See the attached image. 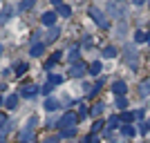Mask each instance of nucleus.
<instances>
[{
	"label": "nucleus",
	"instance_id": "1",
	"mask_svg": "<svg viewBox=\"0 0 150 143\" xmlns=\"http://www.w3.org/2000/svg\"><path fill=\"white\" fill-rule=\"evenodd\" d=\"M88 16H92L94 23H96L101 29H108V27H110V23H108V18L103 16V11H101V9H96V7H90V9H88Z\"/></svg>",
	"mask_w": 150,
	"mask_h": 143
},
{
	"label": "nucleus",
	"instance_id": "2",
	"mask_svg": "<svg viewBox=\"0 0 150 143\" xmlns=\"http://www.w3.org/2000/svg\"><path fill=\"white\" fill-rule=\"evenodd\" d=\"M76 121H79V116L74 112H65L61 116V121H58V128H74Z\"/></svg>",
	"mask_w": 150,
	"mask_h": 143
},
{
	"label": "nucleus",
	"instance_id": "3",
	"mask_svg": "<svg viewBox=\"0 0 150 143\" xmlns=\"http://www.w3.org/2000/svg\"><path fill=\"white\" fill-rule=\"evenodd\" d=\"M34 125H36V118H29V121H27V128L20 132V141L23 143H27V141L34 139Z\"/></svg>",
	"mask_w": 150,
	"mask_h": 143
},
{
	"label": "nucleus",
	"instance_id": "4",
	"mask_svg": "<svg viewBox=\"0 0 150 143\" xmlns=\"http://www.w3.org/2000/svg\"><path fill=\"white\" fill-rule=\"evenodd\" d=\"M108 11L112 13L114 18H123V16H125V7L119 5V0H112V2L108 5Z\"/></svg>",
	"mask_w": 150,
	"mask_h": 143
},
{
	"label": "nucleus",
	"instance_id": "5",
	"mask_svg": "<svg viewBox=\"0 0 150 143\" xmlns=\"http://www.w3.org/2000/svg\"><path fill=\"white\" fill-rule=\"evenodd\" d=\"M56 16H58L56 11H45L43 16H40V23H43V25H47V27H54V23H56Z\"/></svg>",
	"mask_w": 150,
	"mask_h": 143
},
{
	"label": "nucleus",
	"instance_id": "6",
	"mask_svg": "<svg viewBox=\"0 0 150 143\" xmlns=\"http://www.w3.org/2000/svg\"><path fill=\"white\" fill-rule=\"evenodd\" d=\"M125 89H128V85H125L123 81H114V83H112V92L117 94V96H123Z\"/></svg>",
	"mask_w": 150,
	"mask_h": 143
},
{
	"label": "nucleus",
	"instance_id": "7",
	"mask_svg": "<svg viewBox=\"0 0 150 143\" xmlns=\"http://www.w3.org/2000/svg\"><path fill=\"white\" fill-rule=\"evenodd\" d=\"M69 74L76 76V78H79V76H83V74H85V65H83V63H74V65L69 67Z\"/></svg>",
	"mask_w": 150,
	"mask_h": 143
},
{
	"label": "nucleus",
	"instance_id": "8",
	"mask_svg": "<svg viewBox=\"0 0 150 143\" xmlns=\"http://www.w3.org/2000/svg\"><path fill=\"white\" fill-rule=\"evenodd\" d=\"M56 13H58V16H63V18H69V16H72V7L61 2V5L56 7Z\"/></svg>",
	"mask_w": 150,
	"mask_h": 143
},
{
	"label": "nucleus",
	"instance_id": "9",
	"mask_svg": "<svg viewBox=\"0 0 150 143\" xmlns=\"http://www.w3.org/2000/svg\"><path fill=\"white\" fill-rule=\"evenodd\" d=\"M125 58H128V63H130V67H137V54H134V49H132V47H128V49H125Z\"/></svg>",
	"mask_w": 150,
	"mask_h": 143
},
{
	"label": "nucleus",
	"instance_id": "10",
	"mask_svg": "<svg viewBox=\"0 0 150 143\" xmlns=\"http://www.w3.org/2000/svg\"><path fill=\"white\" fill-rule=\"evenodd\" d=\"M139 96H150V78H146V81L139 85Z\"/></svg>",
	"mask_w": 150,
	"mask_h": 143
},
{
	"label": "nucleus",
	"instance_id": "11",
	"mask_svg": "<svg viewBox=\"0 0 150 143\" xmlns=\"http://www.w3.org/2000/svg\"><path fill=\"white\" fill-rule=\"evenodd\" d=\"M148 40H150V34L137 29V34H134V43H148Z\"/></svg>",
	"mask_w": 150,
	"mask_h": 143
},
{
	"label": "nucleus",
	"instance_id": "12",
	"mask_svg": "<svg viewBox=\"0 0 150 143\" xmlns=\"http://www.w3.org/2000/svg\"><path fill=\"white\" fill-rule=\"evenodd\" d=\"M45 110H47V112H56L58 110V101L56 99H47L45 101Z\"/></svg>",
	"mask_w": 150,
	"mask_h": 143
},
{
	"label": "nucleus",
	"instance_id": "13",
	"mask_svg": "<svg viewBox=\"0 0 150 143\" xmlns=\"http://www.w3.org/2000/svg\"><path fill=\"white\" fill-rule=\"evenodd\" d=\"M5 105L9 107V110H16V105H18V96H16V94H11V96H7Z\"/></svg>",
	"mask_w": 150,
	"mask_h": 143
},
{
	"label": "nucleus",
	"instance_id": "14",
	"mask_svg": "<svg viewBox=\"0 0 150 143\" xmlns=\"http://www.w3.org/2000/svg\"><path fill=\"white\" fill-rule=\"evenodd\" d=\"M45 51V43H36V45H31V56H40Z\"/></svg>",
	"mask_w": 150,
	"mask_h": 143
},
{
	"label": "nucleus",
	"instance_id": "15",
	"mask_svg": "<svg viewBox=\"0 0 150 143\" xmlns=\"http://www.w3.org/2000/svg\"><path fill=\"white\" fill-rule=\"evenodd\" d=\"M134 132H137V130H134L132 125H121V134H123V137L130 139V137H134Z\"/></svg>",
	"mask_w": 150,
	"mask_h": 143
},
{
	"label": "nucleus",
	"instance_id": "16",
	"mask_svg": "<svg viewBox=\"0 0 150 143\" xmlns=\"http://www.w3.org/2000/svg\"><path fill=\"white\" fill-rule=\"evenodd\" d=\"M38 89L40 87H36V85H27V87H23V96H34Z\"/></svg>",
	"mask_w": 150,
	"mask_h": 143
},
{
	"label": "nucleus",
	"instance_id": "17",
	"mask_svg": "<svg viewBox=\"0 0 150 143\" xmlns=\"http://www.w3.org/2000/svg\"><path fill=\"white\" fill-rule=\"evenodd\" d=\"M119 118H121V123H130L132 118H137V116H134V112H123Z\"/></svg>",
	"mask_w": 150,
	"mask_h": 143
},
{
	"label": "nucleus",
	"instance_id": "18",
	"mask_svg": "<svg viewBox=\"0 0 150 143\" xmlns=\"http://www.w3.org/2000/svg\"><path fill=\"white\" fill-rule=\"evenodd\" d=\"M34 5H36V0H23V2H20V11H27V9H31Z\"/></svg>",
	"mask_w": 150,
	"mask_h": 143
},
{
	"label": "nucleus",
	"instance_id": "19",
	"mask_svg": "<svg viewBox=\"0 0 150 143\" xmlns=\"http://www.w3.org/2000/svg\"><path fill=\"white\" fill-rule=\"evenodd\" d=\"M90 74H94V76L101 74V63H99V61H94L92 65H90Z\"/></svg>",
	"mask_w": 150,
	"mask_h": 143
},
{
	"label": "nucleus",
	"instance_id": "20",
	"mask_svg": "<svg viewBox=\"0 0 150 143\" xmlns=\"http://www.w3.org/2000/svg\"><path fill=\"white\" fill-rule=\"evenodd\" d=\"M119 121H121L119 116H110V121H108V130H114V128L119 125Z\"/></svg>",
	"mask_w": 150,
	"mask_h": 143
},
{
	"label": "nucleus",
	"instance_id": "21",
	"mask_svg": "<svg viewBox=\"0 0 150 143\" xmlns=\"http://www.w3.org/2000/svg\"><path fill=\"white\" fill-rule=\"evenodd\" d=\"M56 38H58V29H56V27H52V29H50V34H47V43L56 40Z\"/></svg>",
	"mask_w": 150,
	"mask_h": 143
},
{
	"label": "nucleus",
	"instance_id": "22",
	"mask_svg": "<svg viewBox=\"0 0 150 143\" xmlns=\"http://www.w3.org/2000/svg\"><path fill=\"white\" fill-rule=\"evenodd\" d=\"M103 56L105 58H114L117 56V49H114V47H105V49H103Z\"/></svg>",
	"mask_w": 150,
	"mask_h": 143
},
{
	"label": "nucleus",
	"instance_id": "23",
	"mask_svg": "<svg viewBox=\"0 0 150 143\" xmlns=\"http://www.w3.org/2000/svg\"><path fill=\"white\" fill-rule=\"evenodd\" d=\"M117 107H121V110H125V107H128V101H125V96H119V99H117Z\"/></svg>",
	"mask_w": 150,
	"mask_h": 143
},
{
	"label": "nucleus",
	"instance_id": "24",
	"mask_svg": "<svg viewBox=\"0 0 150 143\" xmlns=\"http://www.w3.org/2000/svg\"><path fill=\"white\" fill-rule=\"evenodd\" d=\"M50 83L52 85H58V83H63V78L58 74H50Z\"/></svg>",
	"mask_w": 150,
	"mask_h": 143
},
{
	"label": "nucleus",
	"instance_id": "25",
	"mask_svg": "<svg viewBox=\"0 0 150 143\" xmlns=\"http://www.w3.org/2000/svg\"><path fill=\"white\" fill-rule=\"evenodd\" d=\"M76 128H63V137H74Z\"/></svg>",
	"mask_w": 150,
	"mask_h": 143
},
{
	"label": "nucleus",
	"instance_id": "26",
	"mask_svg": "<svg viewBox=\"0 0 150 143\" xmlns=\"http://www.w3.org/2000/svg\"><path fill=\"white\" fill-rule=\"evenodd\" d=\"M25 72H27V63H20V65H18V72H16V76H23Z\"/></svg>",
	"mask_w": 150,
	"mask_h": 143
},
{
	"label": "nucleus",
	"instance_id": "27",
	"mask_svg": "<svg viewBox=\"0 0 150 143\" xmlns=\"http://www.w3.org/2000/svg\"><path fill=\"white\" fill-rule=\"evenodd\" d=\"M101 112H103V105H101V103H96V105L92 107V114H94V116H99Z\"/></svg>",
	"mask_w": 150,
	"mask_h": 143
},
{
	"label": "nucleus",
	"instance_id": "28",
	"mask_svg": "<svg viewBox=\"0 0 150 143\" xmlns=\"http://www.w3.org/2000/svg\"><path fill=\"white\" fill-rule=\"evenodd\" d=\"M139 132H141V134H148L150 132V123H141L139 125Z\"/></svg>",
	"mask_w": 150,
	"mask_h": 143
},
{
	"label": "nucleus",
	"instance_id": "29",
	"mask_svg": "<svg viewBox=\"0 0 150 143\" xmlns=\"http://www.w3.org/2000/svg\"><path fill=\"white\" fill-rule=\"evenodd\" d=\"M9 13H11V9L7 7L5 11H2V16H0V20H2V23H7V20H9Z\"/></svg>",
	"mask_w": 150,
	"mask_h": 143
},
{
	"label": "nucleus",
	"instance_id": "30",
	"mask_svg": "<svg viewBox=\"0 0 150 143\" xmlns=\"http://www.w3.org/2000/svg\"><path fill=\"white\" fill-rule=\"evenodd\" d=\"M76 58H79V49L72 47V49H69V61H76Z\"/></svg>",
	"mask_w": 150,
	"mask_h": 143
},
{
	"label": "nucleus",
	"instance_id": "31",
	"mask_svg": "<svg viewBox=\"0 0 150 143\" xmlns=\"http://www.w3.org/2000/svg\"><path fill=\"white\" fill-rule=\"evenodd\" d=\"M101 128H103V123H101V121H96V123L92 125V134H96V132H101Z\"/></svg>",
	"mask_w": 150,
	"mask_h": 143
},
{
	"label": "nucleus",
	"instance_id": "32",
	"mask_svg": "<svg viewBox=\"0 0 150 143\" xmlns=\"http://www.w3.org/2000/svg\"><path fill=\"white\" fill-rule=\"evenodd\" d=\"M76 116H79V118H85V116H88V107H81V110H79V114H76Z\"/></svg>",
	"mask_w": 150,
	"mask_h": 143
},
{
	"label": "nucleus",
	"instance_id": "33",
	"mask_svg": "<svg viewBox=\"0 0 150 143\" xmlns=\"http://www.w3.org/2000/svg\"><path fill=\"white\" fill-rule=\"evenodd\" d=\"M40 92H43V94H50V92H52V83H47V85H45Z\"/></svg>",
	"mask_w": 150,
	"mask_h": 143
},
{
	"label": "nucleus",
	"instance_id": "34",
	"mask_svg": "<svg viewBox=\"0 0 150 143\" xmlns=\"http://www.w3.org/2000/svg\"><path fill=\"white\" fill-rule=\"evenodd\" d=\"M43 143H58V139H56V137H47Z\"/></svg>",
	"mask_w": 150,
	"mask_h": 143
},
{
	"label": "nucleus",
	"instance_id": "35",
	"mask_svg": "<svg viewBox=\"0 0 150 143\" xmlns=\"http://www.w3.org/2000/svg\"><path fill=\"white\" fill-rule=\"evenodd\" d=\"M132 2H134V5H144L146 0H132Z\"/></svg>",
	"mask_w": 150,
	"mask_h": 143
},
{
	"label": "nucleus",
	"instance_id": "36",
	"mask_svg": "<svg viewBox=\"0 0 150 143\" xmlns=\"http://www.w3.org/2000/svg\"><path fill=\"white\" fill-rule=\"evenodd\" d=\"M52 5H56V7H58V5H61V0H52Z\"/></svg>",
	"mask_w": 150,
	"mask_h": 143
},
{
	"label": "nucleus",
	"instance_id": "37",
	"mask_svg": "<svg viewBox=\"0 0 150 143\" xmlns=\"http://www.w3.org/2000/svg\"><path fill=\"white\" fill-rule=\"evenodd\" d=\"M0 105H2V99H0Z\"/></svg>",
	"mask_w": 150,
	"mask_h": 143
},
{
	"label": "nucleus",
	"instance_id": "38",
	"mask_svg": "<svg viewBox=\"0 0 150 143\" xmlns=\"http://www.w3.org/2000/svg\"><path fill=\"white\" fill-rule=\"evenodd\" d=\"M0 54H2V47H0Z\"/></svg>",
	"mask_w": 150,
	"mask_h": 143
},
{
	"label": "nucleus",
	"instance_id": "39",
	"mask_svg": "<svg viewBox=\"0 0 150 143\" xmlns=\"http://www.w3.org/2000/svg\"><path fill=\"white\" fill-rule=\"evenodd\" d=\"M0 143H5V141H0Z\"/></svg>",
	"mask_w": 150,
	"mask_h": 143
}]
</instances>
